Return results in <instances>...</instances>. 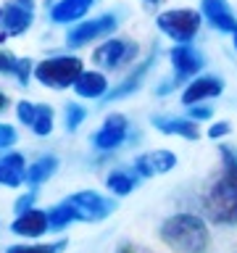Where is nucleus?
I'll return each instance as SVG.
<instances>
[{"label": "nucleus", "instance_id": "nucleus-10", "mask_svg": "<svg viewBox=\"0 0 237 253\" xmlns=\"http://www.w3.org/2000/svg\"><path fill=\"white\" fill-rule=\"evenodd\" d=\"M203 16L213 29L224 32V35H232L235 47H237V16L227 5V0H203Z\"/></svg>", "mask_w": 237, "mask_h": 253}, {"label": "nucleus", "instance_id": "nucleus-15", "mask_svg": "<svg viewBox=\"0 0 237 253\" xmlns=\"http://www.w3.org/2000/svg\"><path fill=\"white\" fill-rule=\"evenodd\" d=\"M153 126L163 134H174V137L182 140H198L200 137V129L193 119H179V116H153L150 119Z\"/></svg>", "mask_w": 237, "mask_h": 253}, {"label": "nucleus", "instance_id": "nucleus-11", "mask_svg": "<svg viewBox=\"0 0 237 253\" xmlns=\"http://www.w3.org/2000/svg\"><path fill=\"white\" fill-rule=\"evenodd\" d=\"M174 166H177V156L171 150H150V153H142L134 158V174L145 179L171 171Z\"/></svg>", "mask_w": 237, "mask_h": 253}, {"label": "nucleus", "instance_id": "nucleus-7", "mask_svg": "<svg viewBox=\"0 0 237 253\" xmlns=\"http://www.w3.org/2000/svg\"><path fill=\"white\" fill-rule=\"evenodd\" d=\"M116 27H118L116 13H103V16H98V19L79 21L77 27H71V29H69L66 45H69V47L87 45V42H92V40H98V37H103V35H108V32H114Z\"/></svg>", "mask_w": 237, "mask_h": 253}, {"label": "nucleus", "instance_id": "nucleus-14", "mask_svg": "<svg viewBox=\"0 0 237 253\" xmlns=\"http://www.w3.org/2000/svg\"><path fill=\"white\" fill-rule=\"evenodd\" d=\"M50 229V221H47V211H40V209H29L19 213V219L11 224V232L21 235V237H40Z\"/></svg>", "mask_w": 237, "mask_h": 253}, {"label": "nucleus", "instance_id": "nucleus-23", "mask_svg": "<svg viewBox=\"0 0 237 253\" xmlns=\"http://www.w3.org/2000/svg\"><path fill=\"white\" fill-rule=\"evenodd\" d=\"M47 221H50L53 229H63V227H69L71 221H77V211L63 201V203L55 206V209H47Z\"/></svg>", "mask_w": 237, "mask_h": 253}, {"label": "nucleus", "instance_id": "nucleus-24", "mask_svg": "<svg viewBox=\"0 0 237 253\" xmlns=\"http://www.w3.org/2000/svg\"><path fill=\"white\" fill-rule=\"evenodd\" d=\"M66 248V240L58 243H37V245H11L5 253H61Z\"/></svg>", "mask_w": 237, "mask_h": 253}, {"label": "nucleus", "instance_id": "nucleus-13", "mask_svg": "<svg viewBox=\"0 0 237 253\" xmlns=\"http://www.w3.org/2000/svg\"><path fill=\"white\" fill-rule=\"evenodd\" d=\"M221 90H224V82H221L219 77H198V79H193V82L185 87L182 103H185V106H195V103H203L208 98L221 95Z\"/></svg>", "mask_w": 237, "mask_h": 253}, {"label": "nucleus", "instance_id": "nucleus-16", "mask_svg": "<svg viewBox=\"0 0 237 253\" xmlns=\"http://www.w3.org/2000/svg\"><path fill=\"white\" fill-rule=\"evenodd\" d=\"M153 61H156V50L148 55L145 61L140 63L137 69L132 71V74H126V79L118 87H114V90H111L108 95H106V100H118V98H126V95H132L134 90H140V84L145 82V77H148V71L153 69Z\"/></svg>", "mask_w": 237, "mask_h": 253}, {"label": "nucleus", "instance_id": "nucleus-8", "mask_svg": "<svg viewBox=\"0 0 237 253\" xmlns=\"http://www.w3.org/2000/svg\"><path fill=\"white\" fill-rule=\"evenodd\" d=\"M126 134H129V122H126L124 114H111L103 126L98 132L90 137L92 148L95 150H103V153H108V150H116L121 142L126 140Z\"/></svg>", "mask_w": 237, "mask_h": 253}, {"label": "nucleus", "instance_id": "nucleus-27", "mask_svg": "<svg viewBox=\"0 0 237 253\" xmlns=\"http://www.w3.org/2000/svg\"><path fill=\"white\" fill-rule=\"evenodd\" d=\"M16 79H19L21 84H27L29 82V74H32V61H27V58H19V63H16Z\"/></svg>", "mask_w": 237, "mask_h": 253}, {"label": "nucleus", "instance_id": "nucleus-1", "mask_svg": "<svg viewBox=\"0 0 237 253\" xmlns=\"http://www.w3.org/2000/svg\"><path fill=\"white\" fill-rule=\"evenodd\" d=\"M224 171L208 187L203 209L213 224H237V150L232 145H219Z\"/></svg>", "mask_w": 237, "mask_h": 253}, {"label": "nucleus", "instance_id": "nucleus-34", "mask_svg": "<svg viewBox=\"0 0 237 253\" xmlns=\"http://www.w3.org/2000/svg\"><path fill=\"white\" fill-rule=\"evenodd\" d=\"M148 3H150V5H153V3H158V0H148Z\"/></svg>", "mask_w": 237, "mask_h": 253}, {"label": "nucleus", "instance_id": "nucleus-17", "mask_svg": "<svg viewBox=\"0 0 237 253\" xmlns=\"http://www.w3.org/2000/svg\"><path fill=\"white\" fill-rule=\"evenodd\" d=\"M74 90L79 98H106L108 95V82H106V77L100 74V71H82V74L77 77V82H74Z\"/></svg>", "mask_w": 237, "mask_h": 253}, {"label": "nucleus", "instance_id": "nucleus-9", "mask_svg": "<svg viewBox=\"0 0 237 253\" xmlns=\"http://www.w3.org/2000/svg\"><path fill=\"white\" fill-rule=\"evenodd\" d=\"M134 55H137V45L132 40H108L92 53V61L106 69H118L124 63L134 61Z\"/></svg>", "mask_w": 237, "mask_h": 253}, {"label": "nucleus", "instance_id": "nucleus-2", "mask_svg": "<svg viewBox=\"0 0 237 253\" xmlns=\"http://www.w3.org/2000/svg\"><path fill=\"white\" fill-rule=\"evenodd\" d=\"M158 235L177 253H205L211 243L208 227L195 213H174L161 224Z\"/></svg>", "mask_w": 237, "mask_h": 253}, {"label": "nucleus", "instance_id": "nucleus-29", "mask_svg": "<svg viewBox=\"0 0 237 253\" xmlns=\"http://www.w3.org/2000/svg\"><path fill=\"white\" fill-rule=\"evenodd\" d=\"M13 142H16V129H13V126H8V124H0V150L11 148Z\"/></svg>", "mask_w": 237, "mask_h": 253}, {"label": "nucleus", "instance_id": "nucleus-30", "mask_svg": "<svg viewBox=\"0 0 237 253\" xmlns=\"http://www.w3.org/2000/svg\"><path fill=\"white\" fill-rule=\"evenodd\" d=\"M213 116V108L211 106H190V119L193 122H205V119Z\"/></svg>", "mask_w": 237, "mask_h": 253}, {"label": "nucleus", "instance_id": "nucleus-5", "mask_svg": "<svg viewBox=\"0 0 237 253\" xmlns=\"http://www.w3.org/2000/svg\"><path fill=\"white\" fill-rule=\"evenodd\" d=\"M169 58H171L174 77H171V82H166L163 87H158V95L171 92L179 82H187L190 77H195L198 71L203 69V55L198 53L193 45H177V47H171Z\"/></svg>", "mask_w": 237, "mask_h": 253}, {"label": "nucleus", "instance_id": "nucleus-18", "mask_svg": "<svg viewBox=\"0 0 237 253\" xmlns=\"http://www.w3.org/2000/svg\"><path fill=\"white\" fill-rule=\"evenodd\" d=\"M92 3L95 0H58V3L50 8V21H55V24L79 21L92 8Z\"/></svg>", "mask_w": 237, "mask_h": 253}, {"label": "nucleus", "instance_id": "nucleus-20", "mask_svg": "<svg viewBox=\"0 0 237 253\" xmlns=\"http://www.w3.org/2000/svg\"><path fill=\"white\" fill-rule=\"evenodd\" d=\"M55 169H58V158L55 156H42V158H37L32 166H27V174H24V182H29L32 187H37V185H42L45 179H50Z\"/></svg>", "mask_w": 237, "mask_h": 253}, {"label": "nucleus", "instance_id": "nucleus-26", "mask_svg": "<svg viewBox=\"0 0 237 253\" xmlns=\"http://www.w3.org/2000/svg\"><path fill=\"white\" fill-rule=\"evenodd\" d=\"M35 111H37V106H35V103H29V100H21L19 106H16L19 122H21V124H27V126H32V122H35Z\"/></svg>", "mask_w": 237, "mask_h": 253}, {"label": "nucleus", "instance_id": "nucleus-22", "mask_svg": "<svg viewBox=\"0 0 237 253\" xmlns=\"http://www.w3.org/2000/svg\"><path fill=\"white\" fill-rule=\"evenodd\" d=\"M37 137H47L53 132V108L45 106V103H37V111H35V122L29 126Z\"/></svg>", "mask_w": 237, "mask_h": 253}, {"label": "nucleus", "instance_id": "nucleus-3", "mask_svg": "<svg viewBox=\"0 0 237 253\" xmlns=\"http://www.w3.org/2000/svg\"><path fill=\"white\" fill-rule=\"evenodd\" d=\"M82 61L74 55H55V58L40 61L35 66V77L40 84L50 87V90H63V87H74L77 77L82 74Z\"/></svg>", "mask_w": 237, "mask_h": 253}, {"label": "nucleus", "instance_id": "nucleus-32", "mask_svg": "<svg viewBox=\"0 0 237 253\" xmlns=\"http://www.w3.org/2000/svg\"><path fill=\"white\" fill-rule=\"evenodd\" d=\"M16 63H19V58H13V55H8V53H0V71L13 74V71H16Z\"/></svg>", "mask_w": 237, "mask_h": 253}, {"label": "nucleus", "instance_id": "nucleus-25", "mask_svg": "<svg viewBox=\"0 0 237 253\" xmlns=\"http://www.w3.org/2000/svg\"><path fill=\"white\" fill-rule=\"evenodd\" d=\"M84 116H87V111H84L82 106H77V103L66 106V129H69V132H74L77 126L84 122Z\"/></svg>", "mask_w": 237, "mask_h": 253}, {"label": "nucleus", "instance_id": "nucleus-33", "mask_svg": "<svg viewBox=\"0 0 237 253\" xmlns=\"http://www.w3.org/2000/svg\"><path fill=\"white\" fill-rule=\"evenodd\" d=\"M5 106H8V98H5L3 92H0V111H5Z\"/></svg>", "mask_w": 237, "mask_h": 253}, {"label": "nucleus", "instance_id": "nucleus-6", "mask_svg": "<svg viewBox=\"0 0 237 253\" xmlns=\"http://www.w3.org/2000/svg\"><path fill=\"white\" fill-rule=\"evenodd\" d=\"M66 203L77 211V221H100V219L111 216V211L116 209L114 201L92 193V190H82L77 195H69Z\"/></svg>", "mask_w": 237, "mask_h": 253}, {"label": "nucleus", "instance_id": "nucleus-28", "mask_svg": "<svg viewBox=\"0 0 237 253\" xmlns=\"http://www.w3.org/2000/svg\"><path fill=\"white\" fill-rule=\"evenodd\" d=\"M35 201H37V190H32V193H27V195H21L19 201H16V206H13V209L19 211V213H24V211L35 209Z\"/></svg>", "mask_w": 237, "mask_h": 253}, {"label": "nucleus", "instance_id": "nucleus-12", "mask_svg": "<svg viewBox=\"0 0 237 253\" xmlns=\"http://www.w3.org/2000/svg\"><path fill=\"white\" fill-rule=\"evenodd\" d=\"M32 5L21 3V0H13L5 8H0V27L5 29V35H21V32L29 29L32 24Z\"/></svg>", "mask_w": 237, "mask_h": 253}, {"label": "nucleus", "instance_id": "nucleus-35", "mask_svg": "<svg viewBox=\"0 0 237 253\" xmlns=\"http://www.w3.org/2000/svg\"><path fill=\"white\" fill-rule=\"evenodd\" d=\"M21 3H29V5H32V0H21Z\"/></svg>", "mask_w": 237, "mask_h": 253}, {"label": "nucleus", "instance_id": "nucleus-19", "mask_svg": "<svg viewBox=\"0 0 237 253\" xmlns=\"http://www.w3.org/2000/svg\"><path fill=\"white\" fill-rule=\"evenodd\" d=\"M27 174V164H24L21 153H5L0 158V185L5 187H19Z\"/></svg>", "mask_w": 237, "mask_h": 253}, {"label": "nucleus", "instance_id": "nucleus-4", "mask_svg": "<svg viewBox=\"0 0 237 253\" xmlns=\"http://www.w3.org/2000/svg\"><path fill=\"white\" fill-rule=\"evenodd\" d=\"M156 24L166 37L177 40L179 45H190L195 40L198 29H200V13L193 11V8H174V11L158 16Z\"/></svg>", "mask_w": 237, "mask_h": 253}, {"label": "nucleus", "instance_id": "nucleus-31", "mask_svg": "<svg viewBox=\"0 0 237 253\" xmlns=\"http://www.w3.org/2000/svg\"><path fill=\"white\" fill-rule=\"evenodd\" d=\"M229 129H232V126H229L227 122H216V124H213L211 129H208V137H213V140H219V137H227V134H229Z\"/></svg>", "mask_w": 237, "mask_h": 253}, {"label": "nucleus", "instance_id": "nucleus-21", "mask_svg": "<svg viewBox=\"0 0 237 253\" xmlns=\"http://www.w3.org/2000/svg\"><path fill=\"white\" fill-rule=\"evenodd\" d=\"M137 182H140V177L134 171H126V169H114L108 174V179H106V185H108V190L114 195H118V198H124V195H129L134 187H137Z\"/></svg>", "mask_w": 237, "mask_h": 253}]
</instances>
